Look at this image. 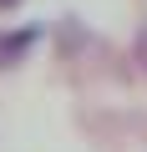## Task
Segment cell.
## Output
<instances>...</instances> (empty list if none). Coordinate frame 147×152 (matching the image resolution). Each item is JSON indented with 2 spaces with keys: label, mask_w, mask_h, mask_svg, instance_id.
<instances>
[{
  "label": "cell",
  "mask_w": 147,
  "mask_h": 152,
  "mask_svg": "<svg viewBox=\"0 0 147 152\" xmlns=\"http://www.w3.org/2000/svg\"><path fill=\"white\" fill-rule=\"evenodd\" d=\"M31 46H36V31H31V26H26V31H10V36H0V66L20 61Z\"/></svg>",
  "instance_id": "obj_1"
},
{
  "label": "cell",
  "mask_w": 147,
  "mask_h": 152,
  "mask_svg": "<svg viewBox=\"0 0 147 152\" xmlns=\"http://www.w3.org/2000/svg\"><path fill=\"white\" fill-rule=\"evenodd\" d=\"M132 51H137V61H142V66H147V26H142V31H137V46H132Z\"/></svg>",
  "instance_id": "obj_2"
},
{
  "label": "cell",
  "mask_w": 147,
  "mask_h": 152,
  "mask_svg": "<svg viewBox=\"0 0 147 152\" xmlns=\"http://www.w3.org/2000/svg\"><path fill=\"white\" fill-rule=\"evenodd\" d=\"M0 5H15V0H0Z\"/></svg>",
  "instance_id": "obj_3"
}]
</instances>
